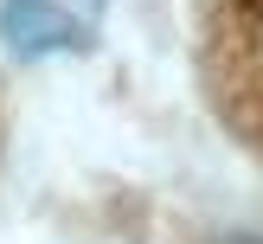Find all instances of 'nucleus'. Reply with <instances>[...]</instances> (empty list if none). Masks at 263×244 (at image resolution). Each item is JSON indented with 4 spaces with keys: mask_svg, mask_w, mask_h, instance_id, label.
Masks as SVG:
<instances>
[{
    "mask_svg": "<svg viewBox=\"0 0 263 244\" xmlns=\"http://www.w3.org/2000/svg\"><path fill=\"white\" fill-rule=\"evenodd\" d=\"M0 39H7L13 58H58V51L84 45V26L58 0H7L0 7Z\"/></svg>",
    "mask_w": 263,
    "mask_h": 244,
    "instance_id": "f257e3e1",
    "label": "nucleus"
},
{
    "mask_svg": "<svg viewBox=\"0 0 263 244\" xmlns=\"http://www.w3.org/2000/svg\"><path fill=\"white\" fill-rule=\"evenodd\" d=\"M231 244H257V238H231Z\"/></svg>",
    "mask_w": 263,
    "mask_h": 244,
    "instance_id": "f03ea898",
    "label": "nucleus"
}]
</instances>
